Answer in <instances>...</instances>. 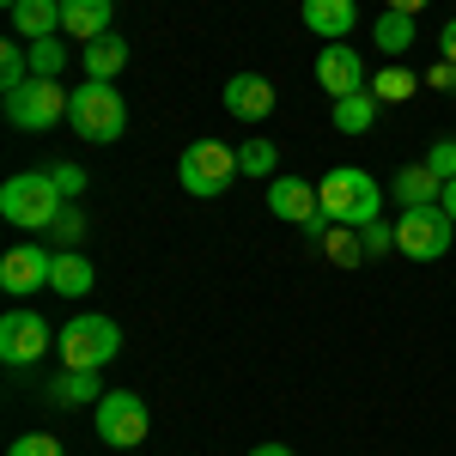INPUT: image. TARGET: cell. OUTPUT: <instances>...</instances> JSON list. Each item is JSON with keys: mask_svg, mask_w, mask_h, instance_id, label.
I'll return each mask as SVG.
<instances>
[{"mask_svg": "<svg viewBox=\"0 0 456 456\" xmlns=\"http://www.w3.org/2000/svg\"><path fill=\"white\" fill-rule=\"evenodd\" d=\"M384 195H389V183H378V176L359 171V165H335V171L316 183V201H322V213L335 225H378L384 219Z\"/></svg>", "mask_w": 456, "mask_h": 456, "instance_id": "cell-1", "label": "cell"}, {"mask_svg": "<svg viewBox=\"0 0 456 456\" xmlns=\"http://www.w3.org/2000/svg\"><path fill=\"white\" fill-rule=\"evenodd\" d=\"M68 208V195L55 189V176L49 171H19V176H6L0 183V219L6 225H19V232H49L55 225V213Z\"/></svg>", "mask_w": 456, "mask_h": 456, "instance_id": "cell-2", "label": "cell"}, {"mask_svg": "<svg viewBox=\"0 0 456 456\" xmlns=\"http://www.w3.org/2000/svg\"><path fill=\"white\" fill-rule=\"evenodd\" d=\"M68 122L79 141H122L128 134V98L116 92V79H86V86H73V104H68Z\"/></svg>", "mask_w": 456, "mask_h": 456, "instance_id": "cell-3", "label": "cell"}, {"mask_svg": "<svg viewBox=\"0 0 456 456\" xmlns=\"http://www.w3.org/2000/svg\"><path fill=\"white\" fill-rule=\"evenodd\" d=\"M55 353H61L68 371H104L110 359L122 353V329H116L110 316H98V311H79L73 322H61Z\"/></svg>", "mask_w": 456, "mask_h": 456, "instance_id": "cell-4", "label": "cell"}, {"mask_svg": "<svg viewBox=\"0 0 456 456\" xmlns=\"http://www.w3.org/2000/svg\"><path fill=\"white\" fill-rule=\"evenodd\" d=\"M232 176H244V165H238V152H232L225 141H189V146H183V159H176V183H183L195 201L225 195Z\"/></svg>", "mask_w": 456, "mask_h": 456, "instance_id": "cell-5", "label": "cell"}, {"mask_svg": "<svg viewBox=\"0 0 456 456\" xmlns=\"http://www.w3.org/2000/svg\"><path fill=\"white\" fill-rule=\"evenodd\" d=\"M68 104H73L68 86H55V79H25L19 92H6V122H12L19 134H49L55 122H68Z\"/></svg>", "mask_w": 456, "mask_h": 456, "instance_id": "cell-6", "label": "cell"}, {"mask_svg": "<svg viewBox=\"0 0 456 456\" xmlns=\"http://www.w3.org/2000/svg\"><path fill=\"white\" fill-rule=\"evenodd\" d=\"M451 244H456V219L438 208V201H432V208H402V219H395V249H402V256L438 262Z\"/></svg>", "mask_w": 456, "mask_h": 456, "instance_id": "cell-7", "label": "cell"}, {"mask_svg": "<svg viewBox=\"0 0 456 456\" xmlns=\"http://www.w3.org/2000/svg\"><path fill=\"white\" fill-rule=\"evenodd\" d=\"M92 426H98V438H104L110 451H134L152 432V414H146V402L134 389H104V402L92 408Z\"/></svg>", "mask_w": 456, "mask_h": 456, "instance_id": "cell-8", "label": "cell"}, {"mask_svg": "<svg viewBox=\"0 0 456 456\" xmlns=\"http://www.w3.org/2000/svg\"><path fill=\"white\" fill-rule=\"evenodd\" d=\"M49 347H55V335H49V322L37 311H6L0 316V365L25 371V365H37Z\"/></svg>", "mask_w": 456, "mask_h": 456, "instance_id": "cell-9", "label": "cell"}, {"mask_svg": "<svg viewBox=\"0 0 456 456\" xmlns=\"http://www.w3.org/2000/svg\"><path fill=\"white\" fill-rule=\"evenodd\" d=\"M55 281V249L49 244H19L0 256V286L12 292V298H31L37 286Z\"/></svg>", "mask_w": 456, "mask_h": 456, "instance_id": "cell-10", "label": "cell"}, {"mask_svg": "<svg viewBox=\"0 0 456 456\" xmlns=\"http://www.w3.org/2000/svg\"><path fill=\"white\" fill-rule=\"evenodd\" d=\"M316 86L329 92V104L365 92V86H371V79H365V55H359L353 43H322V55H316Z\"/></svg>", "mask_w": 456, "mask_h": 456, "instance_id": "cell-11", "label": "cell"}, {"mask_svg": "<svg viewBox=\"0 0 456 456\" xmlns=\"http://www.w3.org/2000/svg\"><path fill=\"white\" fill-rule=\"evenodd\" d=\"M219 98H225V110H232L238 122H268V116H274V79H262V73H232Z\"/></svg>", "mask_w": 456, "mask_h": 456, "instance_id": "cell-12", "label": "cell"}, {"mask_svg": "<svg viewBox=\"0 0 456 456\" xmlns=\"http://www.w3.org/2000/svg\"><path fill=\"white\" fill-rule=\"evenodd\" d=\"M268 213L286 219V225H311L316 213H322L316 183H305V176H274V183H268Z\"/></svg>", "mask_w": 456, "mask_h": 456, "instance_id": "cell-13", "label": "cell"}, {"mask_svg": "<svg viewBox=\"0 0 456 456\" xmlns=\"http://www.w3.org/2000/svg\"><path fill=\"white\" fill-rule=\"evenodd\" d=\"M298 19H305V31H316L322 43H341V37H353V25H359V6H353V0H305Z\"/></svg>", "mask_w": 456, "mask_h": 456, "instance_id": "cell-14", "label": "cell"}, {"mask_svg": "<svg viewBox=\"0 0 456 456\" xmlns=\"http://www.w3.org/2000/svg\"><path fill=\"white\" fill-rule=\"evenodd\" d=\"M110 19H116V0H61V31L98 43L110 37Z\"/></svg>", "mask_w": 456, "mask_h": 456, "instance_id": "cell-15", "label": "cell"}, {"mask_svg": "<svg viewBox=\"0 0 456 456\" xmlns=\"http://www.w3.org/2000/svg\"><path fill=\"white\" fill-rule=\"evenodd\" d=\"M389 195H395L402 208H432V201L444 195V183L426 171V165H402V171L389 176Z\"/></svg>", "mask_w": 456, "mask_h": 456, "instance_id": "cell-16", "label": "cell"}, {"mask_svg": "<svg viewBox=\"0 0 456 456\" xmlns=\"http://www.w3.org/2000/svg\"><path fill=\"white\" fill-rule=\"evenodd\" d=\"M55 31H61V0H19L12 6V37L37 43V37H55Z\"/></svg>", "mask_w": 456, "mask_h": 456, "instance_id": "cell-17", "label": "cell"}, {"mask_svg": "<svg viewBox=\"0 0 456 456\" xmlns=\"http://www.w3.org/2000/svg\"><path fill=\"white\" fill-rule=\"evenodd\" d=\"M55 292L61 298H86L92 286H98V274H92V262H86V249H55Z\"/></svg>", "mask_w": 456, "mask_h": 456, "instance_id": "cell-18", "label": "cell"}, {"mask_svg": "<svg viewBox=\"0 0 456 456\" xmlns=\"http://www.w3.org/2000/svg\"><path fill=\"white\" fill-rule=\"evenodd\" d=\"M329 122H335L341 134H365V128L378 122V98H371V86H365V92H353V98H335Z\"/></svg>", "mask_w": 456, "mask_h": 456, "instance_id": "cell-19", "label": "cell"}, {"mask_svg": "<svg viewBox=\"0 0 456 456\" xmlns=\"http://www.w3.org/2000/svg\"><path fill=\"white\" fill-rule=\"evenodd\" d=\"M49 402H61V408H98L104 402V384H98V371H68V378H55L49 384Z\"/></svg>", "mask_w": 456, "mask_h": 456, "instance_id": "cell-20", "label": "cell"}, {"mask_svg": "<svg viewBox=\"0 0 456 456\" xmlns=\"http://www.w3.org/2000/svg\"><path fill=\"white\" fill-rule=\"evenodd\" d=\"M122 68H128V43H122V37L86 43V79H116Z\"/></svg>", "mask_w": 456, "mask_h": 456, "instance_id": "cell-21", "label": "cell"}, {"mask_svg": "<svg viewBox=\"0 0 456 456\" xmlns=\"http://www.w3.org/2000/svg\"><path fill=\"white\" fill-rule=\"evenodd\" d=\"M25 49H31V79H61V73H68V43H61V37H37V43H25Z\"/></svg>", "mask_w": 456, "mask_h": 456, "instance_id": "cell-22", "label": "cell"}, {"mask_svg": "<svg viewBox=\"0 0 456 456\" xmlns=\"http://www.w3.org/2000/svg\"><path fill=\"white\" fill-rule=\"evenodd\" d=\"M316 244L329 249V262H341V268H359V262H365V238H359V225H329Z\"/></svg>", "mask_w": 456, "mask_h": 456, "instance_id": "cell-23", "label": "cell"}, {"mask_svg": "<svg viewBox=\"0 0 456 456\" xmlns=\"http://www.w3.org/2000/svg\"><path fill=\"white\" fill-rule=\"evenodd\" d=\"M420 86H426V79H414L408 68H384L378 79H371V98H378V104H408Z\"/></svg>", "mask_w": 456, "mask_h": 456, "instance_id": "cell-24", "label": "cell"}, {"mask_svg": "<svg viewBox=\"0 0 456 456\" xmlns=\"http://www.w3.org/2000/svg\"><path fill=\"white\" fill-rule=\"evenodd\" d=\"M414 19H408V12H384V19H378V49H384V55H408V49H414Z\"/></svg>", "mask_w": 456, "mask_h": 456, "instance_id": "cell-25", "label": "cell"}, {"mask_svg": "<svg viewBox=\"0 0 456 456\" xmlns=\"http://www.w3.org/2000/svg\"><path fill=\"white\" fill-rule=\"evenodd\" d=\"M238 165H244V176L274 183V176H281V152H274V141H244L238 146Z\"/></svg>", "mask_w": 456, "mask_h": 456, "instance_id": "cell-26", "label": "cell"}, {"mask_svg": "<svg viewBox=\"0 0 456 456\" xmlns=\"http://www.w3.org/2000/svg\"><path fill=\"white\" fill-rule=\"evenodd\" d=\"M43 238H49L55 249H86V213H79V208L68 201V208L55 213V225H49Z\"/></svg>", "mask_w": 456, "mask_h": 456, "instance_id": "cell-27", "label": "cell"}, {"mask_svg": "<svg viewBox=\"0 0 456 456\" xmlns=\"http://www.w3.org/2000/svg\"><path fill=\"white\" fill-rule=\"evenodd\" d=\"M25 79H31V49H25V43H6V49H0V86L19 92Z\"/></svg>", "mask_w": 456, "mask_h": 456, "instance_id": "cell-28", "label": "cell"}, {"mask_svg": "<svg viewBox=\"0 0 456 456\" xmlns=\"http://www.w3.org/2000/svg\"><path fill=\"white\" fill-rule=\"evenodd\" d=\"M426 171L438 176V183H451V176H456V134H444V141L426 146Z\"/></svg>", "mask_w": 456, "mask_h": 456, "instance_id": "cell-29", "label": "cell"}, {"mask_svg": "<svg viewBox=\"0 0 456 456\" xmlns=\"http://www.w3.org/2000/svg\"><path fill=\"white\" fill-rule=\"evenodd\" d=\"M6 456H68V451H61L55 432H25V438H12V451H6Z\"/></svg>", "mask_w": 456, "mask_h": 456, "instance_id": "cell-30", "label": "cell"}, {"mask_svg": "<svg viewBox=\"0 0 456 456\" xmlns=\"http://www.w3.org/2000/svg\"><path fill=\"white\" fill-rule=\"evenodd\" d=\"M359 238H365V262H371V256H389L395 249V225H384V219L378 225H359Z\"/></svg>", "mask_w": 456, "mask_h": 456, "instance_id": "cell-31", "label": "cell"}, {"mask_svg": "<svg viewBox=\"0 0 456 456\" xmlns=\"http://www.w3.org/2000/svg\"><path fill=\"white\" fill-rule=\"evenodd\" d=\"M49 176H55V189H61L68 201H79V195H86V183H92V176L79 171V165H55V171H49Z\"/></svg>", "mask_w": 456, "mask_h": 456, "instance_id": "cell-32", "label": "cell"}, {"mask_svg": "<svg viewBox=\"0 0 456 456\" xmlns=\"http://www.w3.org/2000/svg\"><path fill=\"white\" fill-rule=\"evenodd\" d=\"M426 86H438V92H451V98H456V68H451V61H438V68L426 73Z\"/></svg>", "mask_w": 456, "mask_h": 456, "instance_id": "cell-33", "label": "cell"}, {"mask_svg": "<svg viewBox=\"0 0 456 456\" xmlns=\"http://www.w3.org/2000/svg\"><path fill=\"white\" fill-rule=\"evenodd\" d=\"M438 61L456 68V19H444V31H438Z\"/></svg>", "mask_w": 456, "mask_h": 456, "instance_id": "cell-34", "label": "cell"}, {"mask_svg": "<svg viewBox=\"0 0 456 456\" xmlns=\"http://www.w3.org/2000/svg\"><path fill=\"white\" fill-rule=\"evenodd\" d=\"M389 12H408V19H414V12H426V6H432V0H384Z\"/></svg>", "mask_w": 456, "mask_h": 456, "instance_id": "cell-35", "label": "cell"}, {"mask_svg": "<svg viewBox=\"0 0 456 456\" xmlns=\"http://www.w3.org/2000/svg\"><path fill=\"white\" fill-rule=\"evenodd\" d=\"M438 208H444V213H451V219H456V176H451V183H444V195H438Z\"/></svg>", "mask_w": 456, "mask_h": 456, "instance_id": "cell-36", "label": "cell"}, {"mask_svg": "<svg viewBox=\"0 0 456 456\" xmlns=\"http://www.w3.org/2000/svg\"><path fill=\"white\" fill-rule=\"evenodd\" d=\"M249 456H292V451H286V444H256Z\"/></svg>", "mask_w": 456, "mask_h": 456, "instance_id": "cell-37", "label": "cell"}, {"mask_svg": "<svg viewBox=\"0 0 456 456\" xmlns=\"http://www.w3.org/2000/svg\"><path fill=\"white\" fill-rule=\"evenodd\" d=\"M12 6H19V0H6V12H12Z\"/></svg>", "mask_w": 456, "mask_h": 456, "instance_id": "cell-38", "label": "cell"}]
</instances>
